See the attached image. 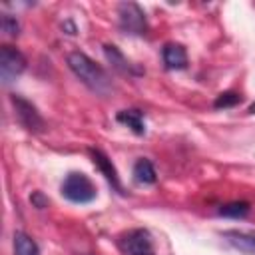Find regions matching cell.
Instances as JSON below:
<instances>
[{
  "instance_id": "9c48e42d",
  "label": "cell",
  "mask_w": 255,
  "mask_h": 255,
  "mask_svg": "<svg viewBox=\"0 0 255 255\" xmlns=\"http://www.w3.org/2000/svg\"><path fill=\"white\" fill-rule=\"evenodd\" d=\"M223 237L233 249H237V251H241L245 255H255V231L229 229V231L223 233Z\"/></svg>"
},
{
  "instance_id": "5bb4252c",
  "label": "cell",
  "mask_w": 255,
  "mask_h": 255,
  "mask_svg": "<svg viewBox=\"0 0 255 255\" xmlns=\"http://www.w3.org/2000/svg\"><path fill=\"white\" fill-rule=\"evenodd\" d=\"M249 203L247 201H233V203H227V205H221L219 207V215L221 217H231V219H241L249 213Z\"/></svg>"
},
{
  "instance_id": "3957f363",
  "label": "cell",
  "mask_w": 255,
  "mask_h": 255,
  "mask_svg": "<svg viewBox=\"0 0 255 255\" xmlns=\"http://www.w3.org/2000/svg\"><path fill=\"white\" fill-rule=\"evenodd\" d=\"M118 18H120V28L126 34L143 36L147 32L145 14H143V10L135 2H122L118 6Z\"/></svg>"
},
{
  "instance_id": "277c9868",
  "label": "cell",
  "mask_w": 255,
  "mask_h": 255,
  "mask_svg": "<svg viewBox=\"0 0 255 255\" xmlns=\"http://www.w3.org/2000/svg\"><path fill=\"white\" fill-rule=\"evenodd\" d=\"M10 102H12V106H14L16 118H18V122L22 124V128H26V129L32 131V133L44 131L46 122H44V118L40 116V112L36 110L34 104H30L28 100H24L22 96H16V94L10 96Z\"/></svg>"
},
{
  "instance_id": "d6986e66",
  "label": "cell",
  "mask_w": 255,
  "mask_h": 255,
  "mask_svg": "<svg viewBox=\"0 0 255 255\" xmlns=\"http://www.w3.org/2000/svg\"><path fill=\"white\" fill-rule=\"evenodd\" d=\"M249 112H251V114H255V104H253V106L249 108Z\"/></svg>"
},
{
  "instance_id": "7a4b0ae2",
  "label": "cell",
  "mask_w": 255,
  "mask_h": 255,
  "mask_svg": "<svg viewBox=\"0 0 255 255\" xmlns=\"http://www.w3.org/2000/svg\"><path fill=\"white\" fill-rule=\"evenodd\" d=\"M62 195L72 203H90L96 199V185L86 173L72 171L62 181Z\"/></svg>"
},
{
  "instance_id": "6da1fadb",
  "label": "cell",
  "mask_w": 255,
  "mask_h": 255,
  "mask_svg": "<svg viewBox=\"0 0 255 255\" xmlns=\"http://www.w3.org/2000/svg\"><path fill=\"white\" fill-rule=\"evenodd\" d=\"M68 68L96 94H108L112 90L110 76L102 66H98L90 56L84 52H70L68 54Z\"/></svg>"
},
{
  "instance_id": "30bf717a",
  "label": "cell",
  "mask_w": 255,
  "mask_h": 255,
  "mask_svg": "<svg viewBox=\"0 0 255 255\" xmlns=\"http://www.w3.org/2000/svg\"><path fill=\"white\" fill-rule=\"evenodd\" d=\"M161 58L167 70H183L187 68V52L181 44H165L161 50Z\"/></svg>"
},
{
  "instance_id": "9a60e30c",
  "label": "cell",
  "mask_w": 255,
  "mask_h": 255,
  "mask_svg": "<svg viewBox=\"0 0 255 255\" xmlns=\"http://www.w3.org/2000/svg\"><path fill=\"white\" fill-rule=\"evenodd\" d=\"M239 102H241V96H239L237 92H223V94H219V96L215 98L213 106H215L217 110H221V108H233V106H237Z\"/></svg>"
},
{
  "instance_id": "7c38bea8",
  "label": "cell",
  "mask_w": 255,
  "mask_h": 255,
  "mask_svg": "<svg viewBox=\"0 0 255 255\" xmlns=\"http://www.w3.org/2000/svg\"><path fill=\"white\" fill-rule=\"evenodd\" d=\"M133 179L137 183H143V185H149V183H155L157 175H155V169H153V163L145 157H139L133 165Z\"/></svg>"
},
{
  "instance_id": "e0dca14e",
  "label": "cell",
  "mask_w": 255,
  "mask_h": 255,
  "mask_svg": "<svg viewBox=\"0 0 255 255\" xmlns=\"http://www.w3.org/2000/svg\"><path fill=\"white\" fill-rule=\"evenodd\" d=\"M30 201H32V205H34L36 209H46V207H48V203H50V199H48L42 191H32Z\"/></svg>"
},
{
  "instance_id": "4fadbf2b",
  "label": "cell",
  "mask_w": 255,
  "mask_h": 255,
  "mask_svg": "<svg viewBox=\"0 0 255 255\" xmlns=\"http://www.w3.org/2000/svg\"><path fill=\"white\" fill-rule=\"evenodd\" d=\"M14 255H40L38 243L24 231L14 233Z\"/></svg>"
},
{
  "instance_id": "8fae6325",
  "label": "cell",
  "mask_w": 255,
  "mask_h": 255,
  "mask_svg": "<svg viewBox=\"0 0 255 255\" xmlns=\"http://www.w3.org/2000/svg\"><path fill=\"white\" fill-rule=\"evenodd\" d=\"M118 122L128 126L135 135H143L145 133V122H143V114L139 110H122L118 112Z\"/></svg>"
},
{
  "instance_id": "8992f818",
  "label": "cell",
  "mask_w": 255,
  "mask_h": 255,
  "mask_svg": "<svg viewBox=\"0 0 255 255\" xmlns=\"http://www.w3.org/2000/svg\"><path fill=\"white\" fill-rule=\"evenodd\" d=\"M120 249L126 255H153V241L147 229H131L120 239Z\"/></svg>"
},
{
  "instance_id": "ac0fdd59",
  "label": "cell",
  "mask_w": 255,
  "mask_h": 255,
  "mask_svg": "<svg viewBox=\"0 0 255 255\" xmlns=\"http://www.w3.org/2000/svg\"><path fill=\"white\" fill-rule=\"evenodd\" d=\"M62 28H66V30H68V34H72V36H74V34H76V26H74V24H72V20H66V22H64V26H62Z\"/></svg>"
},
{
  "instance_id": "52a82bcc",
  "label": "cell",
  "mask_w": 255,
  "mask_h": 255,
  "mask_svg": "<svg viewBox=\"0 0 255 255\" xmlns=\"http://www.w3.org/2000/svg\"><path fill=\"white\" fill-rule=\"evenodd\" d=\"M104 56H106V60L110 62V66H112L118 74H122V76H141V74H143V70L137 68L133 62H129V60L120 52V48L114 46V44H106V46H104Z\"/></svg>"
},
{
  "instance_id": "ba28073f",
  "label": "cell",
  "mask_w": 255,
  "mask_h": 255,
  "mask_svg": "<svg viewBox=\"0 0 255 255\" xmlns=\"http://www.w3.org/2000/svg\"><path fill=\"white\" fill-rule=\"evenodd\" d=\"M90 155H92V161H94V165L100 169V173L108 179V183L116 189V191H120V193H124V189H122V183H120V177H118V171H116V167H114V163H112V159L102 151V149H96V147H90Z\"/></svg>"
},
{
  "instance_id": "2e32d148",
  "label": "cell",
  "mask_w": 255,
  "mask_h": 255,
  "mask_svg": "<svg viewBox=\"0 0 255 255\" xmlns=\"http://www.w3.org/2000/svg\"><path fill=\"white\" fill-rule=\"evenodd\" d=\"M0 24H2V32H4L6 36L16 38V36L20 34V24H18V20H16L12 14H2Z\"/></svg>"
},
{
  "instance_id": "5b68a950",
  "label": "cell",
  "mask_w": 255,
  "mask_h": 255,
  "mask_svg": "<svg viewBox=\"0 0 255 255\" xmlns=\"http://www.w3.org/2000/svg\"><path fill=\"white\" fill-rule=\"evenodd\" d=\"M26 70V58L20 50L4 44L0 46V76L4 84H10Z\"/></svg>"
}]
</instances>
